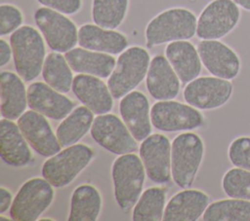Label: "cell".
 Instances as JSON below:
<instances>
[{"instance_id":"6da1fadb","label":"cell","mask_w":250,"mask_h":221,"mask_svg":"<svg viewBox=\"0 0 250 221\" xmlns=\"http://www.w3.org/2000/svg\"><path fill=\"white\" fill-rule=\"evenodd\" d=\"M197 18L184 7L162 11L152 18L146 26V46L152 48L165 43L189 40L196 34Z\"/></svg>"},{"instance_id":"7a4b0ae2","label":"cell","mask_w":250,"mask_h":221,"mask_svg":"<svg viewBox=\"0 0 250 221\" xmlns=\"http://www.w3.org/2000/svg\"><path fill=\"white\" fill-rule=\"evenodd\" d=\"M45 39L41 32L30 25H22L11 34L14 65L25 82H31L42 73L46 58Z\"/></svg>"},{"instance_id":"3957f363","label":"cell","mask_w":250,"mask_h":221,"mask_svg":"<svg viewBox=\"0 0 250 221\" xmlns=\"http://www.w3.org/2000/svg\"><path fill=\"white\" fill-rule=\"evenodd\" d=\"M146 174L141 157L134 153L119 155L114 160L111 166L114 198L123 211L130 210L138 202Z\"/></svg>"},{"instance_id":"277c9868","label":"cell","mask_w":250,"mask_h":221,"mask_svg":"<svg viewBox=\"0 0 250 221\" xmlns=\"http://www.w3.org/2000/svg\"><path fill=\"white\" fill-rule=\"evenodd\" d=\"M150 60L147 50L140 46L129 47L119 55L107 80V86L114 98H122L144 81Z\"/></svg>"},{"instance_id":"5b68a950","label":"cell","mask_w":250,"mask_h":221,"mask_svg":"<svg viewBox=\"0 0 250 221\" xmlns=\"http://www.w3.org/2000/svg\"><path fill=\"white\" fill-rule=\"evenodd\" d=\"M204 156V143L194 132H183L172 141L171 170L172 178L182 189L193 184Z\"/></svg>"},{"instance_id":"8992f818","label":"cell","mask_w":250,"mask_h":221,"mask_svg":"<svg viewBox=\"0 0 250 221\" xmlns=\"http://www.w3.org/2000/svg\"><path fill=\"white\" fill-rule=\"evenodd\" d=\"M94 150L84 143H76L49 157L42 166V176L55 188L69 185L89 166Z\"/></svg>"},{"instance_id":"52a82bcc","label":"cell","mask_w":250,"mask_h":221,"mask_svg":"<svg viewBox=\"0 0 250 221\" xmlns=\"http://www.w3.org/2000/svg\"><path fill=\"white\" fill-rule=\"evenodd\" d=\"M54 197V186L47 179H28L13 200L10 217L15 221H36L52 204Z\"/></svg>"},{"instance_id":"ba28073f","label":"cell","mask_w":250,"mask_h":221,"mask_svg":"<svg viewBox=\"0 0 250 221\" xmlns=\"http://www.w3.org/2000/svg\"><path fill=\"white\" fill-rule=\"evenodd\" d=\"M34 21L52 51L65 54L78 44V28L66 15L43 6L35 11Z\"/></svg>"},{"instance_id":"9c48e42d","label":"cell","mask_w":250,"mask_h":221,"mask_svg":"<svg viewBox=\"0 0 250 221\" xmlns=\"http://www.w3.org/2000/svg\"><path fill=\"white\" fill-rule=\"evenodd\" d=\"M240 16L234 0H212L197 18L196 36L200 40H219L236 27Z\"/></svg>"},{"instance_id":"30bf717a","label":"cell","mask_w":250,"mask_h":221,"mask_svg":"<svg viewBox=\"0 0 250 221\" xmlns=\"http://www.w3.org/2000/svg\"><path fill=\"white\" fill-rule=\"evenodd\" d=\"M152 126L162 131L192 130L204 125L199 109L175 100H158L150 108Z\"/></svg>"},{"instance_id":"8fae6325","label":"cell","mask_w":250,"mask_h":221,"mask_svg":"<svg viewBox=\"0 0 250 221\" xmlns=\"http://www.w3.org/2000/svg\"><path fill=\"white\" fill-rule=\"evenodd\" d=\"M90 132L100 146L113 154L134 153L138 149L137 140L126 124L114 114L98 115L94 119Z\"/></svg>"},{"instance_id":"7c38bea8","label":"cell","mask_w":250,"mask_h":221,"mask_svg":"<svg viewBox=\"0 0 250 221\" xmlns=\"http://www.w3.org/2000/svg\"><path fill=\"white\" fill-rule=\"evenodd\" d=\"M232 91L230 80L203 76L187 84L183 95L188 104L199 110H212L225 105L229 100Z\"/></svg>"},{"instance_id":"4fadbf2b","label":"cell","mask_w":250,"mask_h":221,"mask_svg":"<svg viewBox=\"0 0 250 221\" xmlns=\"http://www.w3.org/2000/svg\"><path fill=\"white\" fill-rule=\"evenodd\" d=\"M171 147L167 136L153 133L144 139L139 148L140 157L148 178L157 184L171 180Z\"/></svg>"},{"instance_id":"5bb4252c","label":"cell","mask_w":250,"mask_h":221,"mask_svg":"<svg viewBox=\"0 0 250 221\" xmlns=\"http://www.w3.org/2000/svg\"><path fill=\"white\" fill-rule=\"evenodd\" d=\"M196 48L202 65L213 76L232 80L239 74L240 58L235 51L224 42L201 40Z\"/></svg>"},{"instance_id":"9a60e30c","label":"cell","mask_w":250,"mask_h":221,"mask_svg":"<svg viewBox=\"0 0 250 221\" xmlns=\"http://www.w3.org/2000/svg\"><path fill=\"white\" fill-rule=\"evenodd\" d=\"M18 125L29 145L39 155L49 158L61 151L62 145L57 134L43 114L27 110L18 119Z\"/></svg>"},{"instance_id":"2e32d148","label":"cell","mask_w":250,"mask_h":221,"mask_svg":"<svg viewBox=\"0 0 250 221\" xmlns=\"http://www.w3.org/2000/svg\"><path fill=\"white\" fill-rule=\"evenodd\" d=\"M27 102L30 109L52 120H62L74 109L70 98L44 82H34L27 87Z\"/></svg>"},{"instance_id":"e0dca14e","label":"cell","mask_w":250,"mask_h":221,"mask_svg":"<svg viewBox=\"0 0 250 221\" xmlns=\"http://www.w3.org/2000/svg\"><path fill=\"white\" fill-rule=\"evenodd\" d=\"M71 90L79 101L94 114H106L113 108L114 97L108 86L100 77L77 74Z\"/></svg>"},{"instance_id":"ac0fdd59","label":"cell","mask_w":250,"mask_h":221,"mask_svg":"<svg viewBox=\"0 0 250 221\" xmlns=\"http://www.w3.org/2000/svg\"><path fill=\"white\" fill-rule=\"evenodd\" d=\"M150 108L147 97L138 91L127 93L119 102L121 118L137 141L151 134Z\"/></svg>"},{"instance_id":"d6986e66","label":"cell","mask_w":250,"mask_h":221,"mask_svg":"<svg viewBox=\"0 0 250 221\" xmlns=\"http://www.w3.org/2000/svg\"><path fill=\"white\" fill-rule=\"evenodd\" d=\"M146 86L149 94L157 100H171L179 94L181 80L165 55H156L151 58Z\"/></svg>"},{"instance_id":"ffe728a7","label":"cell","mask_w":250,"mask_h":221,"mask_svg":"<svg viewBox=\"0 0 250 221\" xmlns=\"http://www.w3.org/2000/svg\"><path fill=\"white\" fill-rule=\"evenodd\" d=\"M29 146L18 123L2 118L0 121V156L3 162L16 167L28 165L32 160Z\"/></svg>"},{"instance_id":"44dd1931","label":"cell","mask_w":250,"mask_h":221,"mask_svg":"<svg viewBox=\"0 0 250 221\" xmlns=\"http://www.w3.org/2000/svg\"><path fill=\"white\" fill-rule=\"evenodd\" d=\"M209 205V196L197 189H183L167 203L164 210L165 221H195Z\"/></svg>"},{"instance_id":"7402d4cb","label":"cell","mask_w":250,"mask_h":221,"mask_svg":"<svg viewBox=\"0 0 250 221\" xmlns=\"http://www.w3.org/2000/svg\"><path fill=\"white\" fill-rule=\"evenodd\" d=\"M78 44L80 47L109 55H118L128 47L125 34L102 27L96 23H84L78 28Z\"/></svg>"},{"instance_id":"603a6c76","label":"cell","mask_w":250,"mask_h":221,"mask_svg":"<svg viewBox=\"0 0 250 221\" xmlns=\"http://www.w3.org/2000/svg\"><path fill=\"white\" fill-rule=\"evenodd\" d=\"M165 56L183 84L187 85L199 76L202 62L197 48L188 40L168 43Z\"/></svg>"},{"instance_id":"cb8c5ba5","label":"cell","mask_w":250,"mask_h":221,"mask_svg":"<svg viewBox=\"0 0 250 221\" xmlns=\"http://www.w3.org/2000/svg\"><path fill=\"white\" fill-rule=\"evenodd\" d=\"M64 56L71 69L77 74H88L103 79L110 76L116 64V59L112 55L82 47L71 49L64 54Z\"/></svg>"},{"instance_id":"d4e9b609","label":"cell","mask_w":250,"mask_h":221,"mask_svg":"<svg viewBox=\"0 0 250 221\" xmlns=\"http://www.w3.org/2000/svg\"><path fill=\"white\" fill-rule=\"evenodd\" d=\"M0 79L2 118L18 120L28 105L27 89H25L23 79L11 71H2Z\"/></svg>"},{"instance_id":"484cf974","label":"cell","mask_w":250,"mask_h":221,"mask_svg":"<svg viewBox=\"0 0 250 221\" xmlns=\"http://www.w3.org/2000/svg\"><path fill=\"white\" fill-rule=\"evenodd\" d=\"M103 200L100 191L91 184L77 186L70 198L69 221H96L102 210Z\"/></svg>"},{"instance_id":"4316f807","label":"cell","mask_w":250,"mask_h":221,"mask_svg":"<svg viewBox=\"0 0 250 221\" xmlns=\"http://www.w3.org/2000/svg\"><path fill=\"white\" fill-rule=\"evenodd\" d=\"M94 113L84 105L74 108L57 128L56 134L62 147H68L91 130L94 122Z\"/></svg>"},{"instance_id":"83f0119b","label":"cell","mask_w":250,"mask_h":221,"mask_svg":"<svg viewBox=\"0 0 250 221\" xmlns=\"http://www.w3.org/2000/svg\"><path fill=\"white\" fill-rule=\"evenodd\" d=\"M72 69L65 56L59 52L49 53L45 58L42 77L50 87L62 93H67L72 89Z\"/></svg>"},{"instance_id":"f1b7e54d","label":"cell","mask_w":250,"mask_h":221,"mask_svg":"<svg viewBox=\"0 0 250 221\" xmlns=\"http://www.w3.org/2000/svg\"><path fill=\"white\" fill-rule=\"evenodd\" d=\"M202 218L205 221H250V201L229 198L213 202Z\"/></svg>"},{"instance_id":"f546056e","label":"cell","mask_w":250,"mask_h":221,"mask_svg":"<svg viewBox=\"0 0 250 221\" xmlns=\"http://www.w3.org/2000/svg\"><path fill=\"white\" fill-rule=\"evenodd\" d=\"M166 193L161 187H151L145 190L133 207L134 221L163 220L166 206Z\"/></svg>"},{"instance_id":"4dcf8cb0","label":"cell","mask_w":250,"mask_h":221,"mask_svg":"<svg viewBox=\"0 0 250 221\" xmlns=\"http://www.w3.org/2000/svg\"><path fill=\"white\" fill-rule=\"evenodd\" d=\"M130 0H93L91 15L94 23L108 29H116L124 21Z\"/></svg>"},{"instance_id":"1f68e13d","label":"cell","mask_w":250,"mask_h":221,"mask_svg":"<svg viewBox=\"0 0 250 221\" xmlns=\"http://www.w3.org/2000/svg\"><path fill=\"white\" fill-rule=\"evenodd\" d=\"M222 188L229 198L250 201V171L241 167H232L223 176Z\"/></svg>"},{"instance_id":"d6a6232c","label":"cell","mask_w":250,"mask_h":221,"mask_svg":"<svg viewBox=\"0 0 250 221\" xmlns=\"http://www.w3.org/2000/svg\"><path fill=\"white\" fill-rule=\"evenodd\" d=\"M23 15L21 9L13 4L0 5V35L1 37L12 34L22 26Z\"/></svg>"},{"instance_id":"836d02e7","label":"cell","mask_w":250,"mask_h":221,"mask_svg":"<svg viewBox=\"0 0 250 221\" xmlns=\"http://www.w3.org/2000/svg\"><path fill=\"white\" fill-rule=\"evenodd\" d=\"M228 155L234 166L250 171V137L239 136L233 139L229 146Z\"/></svg>"},{"instance_id":"e575fe53","label":"cell","mask_w":250,"mask_h":221,"mask_svg":"<svg viewBox=\"0 0 250 221\" xmlns=\"http://www.w3.org/2000/svg\"><path fill=\"white\" fill-rule=\"evenodd\" d=\"M44 7H48L66 16L75 15L82 9V0H36Z\"/></svg>"},{"instance_id":"d590c367","label":"cell","mask_w":250,"mask_h":221,"mask_svg":"<svg viewBox=\"0 0 250 221\" xmlns=\"http://www.w3.org/2000/svg\"><path fill=\"white\" fill-rule=\"evenodd\" d=\"M13 57V50L11 44L5 39H0V66L4 67L7 65Z\"/></svg>"},{"instance_id":"8d00e7d4","label":"cell","mask_w":250,"mask_h":221,"mask_svg":"<svg viewBox=\"0 0 250 221\" xmlns=\"http://www.w3.org/2000/svg\"><path fill=\"white\" fill-rule=\"evenodd\" d=\"M13 196L10 190L4 186L0 187V214L5 213L8 209L11 208L13 203Z\"/></svg>"},{"instance_id":"74e56055","label":"cell","mask_w":250,"mask_h":221,"mask_svg":"<svg viewBox=\"0 0 250 221\" xmlns=\"http://www.w3.org/2000/svg\"><path fill=\"white\" fill-rule=\"evenodd\" d=\"M234 1L237 3V5L240 8L250 12V0H234Z\"/></svg>"},{"instance_id":"f35d334b","label":"cell","mask_w":250,"mask_h":221,"mask_svg":"<svg viewBox=\"0 0 250 221\" xmlns=\"http://www.w3.org/2000/svg\"><path fill=\"white\" fill-rule=\"evenodd\" d=\"M189 1H191V2H193V1H196V0H189Z\"/></svg>"}]
</instances>
